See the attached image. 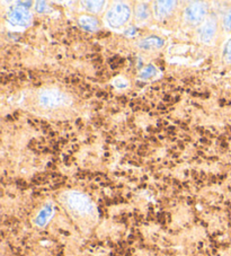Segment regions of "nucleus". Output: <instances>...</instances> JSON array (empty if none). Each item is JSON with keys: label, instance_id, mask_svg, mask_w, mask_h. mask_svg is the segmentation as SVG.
Listing matches in <instances>:
<instances>
[{"label": "nucleus", "instance_id": "obj_3", "mask_svg": "<svg viewBox=\"0 0 231 256\" xmlns=\"http://www.w3.org/2000/svg\"><path fill=\"white\" fill-rule=\"evenodd\" d=\"M28 12H24L22 10H16L10 14V20L17 24H23L26 23V20L28 18Z\"/></svg>", "mask_w": 231, "mask_h": 256}, {"label": "nucleus", "instance_id": "obj_7", "mask_svg": "<svg viewBox=\"0 0 231 256\" xmlns=\"http://www.w3.org/2000/svg\"><path fill=\"white\" fill-rule=\"evenodd\" d=\"M226 54H228L231 56V41H230L229 46H228V51H226Z\"/></svg>", "mask_w": 231, "mask_h": 256}, {"label": "nucleus", "instance_id": "obj_4", "mask_svg": "<svg viewBox=\"0 0 231 256\" xmlns=\"http://www.w3.org/2000/svg\"><path fill=\"white\" fill-rule=\"evenodd\" d=\"M154 74V69L152 67H149V68H146V72H144V74H141V78H146Z\"/></svg>", "mask_w": 231, "mask_h": 256}, {"label": "nucleus", "instance_id": "obj_1", "mask_svg": "<svg viewBox=\"0 0 231 256\" xmlns=\"http://www.w3.org/2000/svg\"><path fill=\"white\" fill-rule=\"evenodd\" d=\"M66 201H68L70 209L74 211L76 214H79L82 216L92 214V202L90 201V198L84 196V194H80V193L70 194V196L68 198V200Z\"/></svg>", "mask_w": 231, "mask_h": 256}, {"label": "nucleus", "instance_id": "obj_5", "mask_svg": "<svg viewBox=\"0 0 231 256\" xmlns=\"http://www.w3.org/2000/svg\"><path fill=\"white\" fill-rule=\"evenodd\" d=\"M224 26L228 30H231V12L228 15H226V17L224 18Z\"/></svg>", "mask_w": 231, "mask_h": 256}, {"label": "nucleus", "instance_id": "obj_2", "mask_svg": "<svg viewBox=\"0 0 231 256\" xmlns=\"http://www.w3.org/2000/svg\"><path fill=\"white\" fill-rule=\"evenodd\" d=\"M52 214H53L52 206L51 204L46 206L41 211H40V214H38L35 222H36L38 226H44V224L48 222V219L51 218Z\"/></svg>", "mask_w": 231, "mask_h": 256}, {"label": "nucleus", "instance_id": "obj_6", "mask_svg": "<svg viewBox=\"0 0 231 256\" xmlns=\"http://www.w3.org/2000/svg\"><path fill=\"white\" fill-rule=\"evenodd\" d=\"M92 23H94V22H96L94 18H92L90 20V23H92ZM85 24H90V18H88V22H87V23H82V26H85ZM92 26L90 25V26H88V30H92Z\"/></svg>", "mask_w": 231, "mask_h": 256}]
</instances>
